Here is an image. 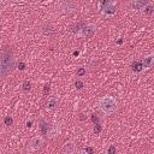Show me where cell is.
Instances as JSON below:
<instances>
[{
  "mask_svg": "<svg viewBox=\"0 0 154 154\" xmlns=\"http://www.w3.org/2000/svg\"><path fill=\"white\" fill-rule=\"evenodd\" d=\"M97 106H99L101 112H103L105 114L108 116V114H112L113 112H116V109H117V100L111 95H106V96H102L99 100Z\"/></svg>",
  "mask_w": 154,
  "mask_h": 154,
  "instance_id": "cell-1",
  "label": "cell"
},
{
  "mask_svg": "<svg viewBox=\"0 0 154 154\" xmlns=\"http://www.w3.org/2000/svg\"><path fill=\"white\" fill-rule=\"evenodd\" d=\"M13 66V58L10 51H4L0 54V77H5Z\"/></svg>",
  "mask_w": 154,
  "mask_h": 154,
  "instance_id": "cell-2",
  "label": "cell"
},
{
  "mask_svg": "<svg viewBox=\"0 0 154 154\" xmlns=\"http://www.w3.org/2000/svg\"><path fill=\"white\" fill-rule=\"evenodd\" d=\"M95 31H96V25L94 23H89L87 25H83L77 32V35L79 37H90L95 34Z\"/></svg>",
  "mask_w": 154,
  "mask_h": 154,
  "instance_id": "cell-3",
  "label": "cell"
},
{
  "mask_svg": "<svg viewBox=\"0 0 154 154\" xmlns=\"http://www.w3.org/2000/svg\"><path fill=\"white\" fill-rule=\"evenodd\" d=\"M45 143V140L42 136H35L29 141V149L30 150H37L40 149Z\"/></svg>",
  "mask_w": 154,
  "mask_h": 154,
  "instance_id": "cell-4",
  "label": "cell"
},
{
  "mask_svg": "<svg viewBox=\"0 0 154 154\" xmlns=\"http://www.w3.org/2000/svg\"><path fill=\"white\" fill-rule=\"evenodd\" d=\"M153 63H154V54H153V53H150L149 55L144 57V58H143V60L141 61V64H142V70H143V71H146V70L152 69Z\"/></svg>",
  "mask_w": 154,
  "mask_h": 154,
  "instance_id": "cell-5",
  "label": "cell"
},
{
  "mask_svg": "<svg viewBox=\"0 0 154 154\" xmlns=\"http://www.w3.org/2000/svg\"><path fill=\"white\" fill-rule=\"evenodd\" d=\"M116 12H117V6L114 5V2L111 4V5H108V6H106V7L101 11L102 16H105V17H112V16L116 14Z\"/></svg>",
  "mask_w": 154,
  "mask_h": 154,
  "instance_id": "cell-6",
  "label": "cell"
},
{
  "mask_svg": "<svg viewBox=\"0 0 154 154\" xmlns=\"http://www.w3.org/2000/svg\"><path fill=\"white\" fill-rule=\"evenodd\" d=\"M149 4L148 0H135L132 2V8L134 10H137V11H141V10H144V7Z\"/></svg>",
  "mask_w": 154,
  "mask_h": 154,
  "instance_id": "cell-7",
  "label": "cell"
},
{
  "mask_svg": "<svg viewBox=\"0 0 154 154\" xmlns=\"http://www.w3.org/2000/svg\"><path fill=\"white\" fill-rule=\"evenodd\" d=\"M38 130H40L41 135H43V136H48V132H49V125H48L43 119H41V120H40V125H38Z\"/></svg>",
  "mask_w": 154,
  "mask_h": 154,
  "instance_id": "cell-8",
  "label": "cell"
},
{
  "mask_svg": "<svg viewBox=\"0 0 154 154\" xmlns=\"http://www.w3.org/2000/svg\"><path fill=\"white\" fill-rule=\"evenodd\" d=\"M76 152V147H75V144L72 143V142H66L65 144H64V147H63V149H61V153H64V154H71V153H75Z\"/></svg>",
  "mask_w": 154,
  "mask_h": 154,
  "instance_id": "cell-9",
  "label": "cell"
},
{
  "mask_svg": "<svg viewBox=\"0 0 154 154\" xmlns=\"http://www.w3.org/2000/svg\"><path fill=\"white\" fill-rule=\"evenodd\" d=\"M57 105H58L57 99H55V97H49V99L47 100V102H46V108H47L48 111H53V109L57 107Z\"/></svg>",
  "mask_w": 154,
  "mask_h": 154,
  "instance_id": "cell-10",
  "label": "cell"
},
{
  "mask_svg": "<svg viewBox=\"0 0 154 154\" xmlns=\"http://www.w3.org/2000/svg\"><path fill=\"white\" fill-rule=\"evenodd\" d=\"M113 4V0H99V11L101 12L106 6Z\"/></svg>",
  "mask_w": 154,
  "mask_h": 154,
  "instance_id": "cell-11",
  "label": "cell"
},
{
  "mask_svg": "<svg viewBox=\"0 0 154 154\" xmlns=\"http://www.w3.org/2000/svg\"><path fill=\"white\" fill-rule=\"evenodd\" d=\"M132 71L134 72H142L143 70H142V64H141V61H135L134 64H132Z\"/></svg>",
  "mask_w": 154,
  "mask_h": 154,
  "instance_id": "cell-12",
  "label": "cell"
},
{
  "mask_svg": "<svg viewBox=\"0 0 154 154\" xmlns=\"http://www.w3.org/2000/svg\"><path fill=\"white\" fill-rule=\"evenodd\" d=\"M5 125H7V126H10V125H12V123H13V119L10 117V116H7L6 118H5Z\"/></svg>",
  "mask_w": 154,
  "mask_h": 154,
  "instance_id": "cell-13",
  "label": "cell"
},
{
  "mask_svg": "<svg viewBox=\"0 0 154 154\" xmlns=\"http://www.w3.org/2000/svg\"><path fill=\"white\" fill-rule=\"evenodd\" d=\"M100 131H101V126H100V124L95 123V125H94V132H95L96 135H99V134H100Z\"/></svg>",
  "mask_w": 154,
  "mask_h": 154,
  "instance_id": "cell-14",
  "label": "cell"
},
{
  "mask_svg": "<svg viewBox=\"0 0 154 154\" xmlns=\"http://www.w3.org/2000/svg\"><path fill=\"white\" fill-rule=\"evenodd\" d=\"M30 85H31L30 82H29V81H25V82L23 83V89H24V90H29V89H30Z\"/></svg>",
  "mask_w": 154,
  "mask_h": 154,
  "instance_id": "cell-15",
  "label": "cell"
},
{
  "mask_svg": "<svg viewBox=\"0 0 154 154\" xmlns=\"http://www.w3.org/2000/svg\"><path fill=\"white\" fill-rule=\"evenodd\" d=\"M116 150H117V149H116V147H114V146H111V147L108 148L107 153H108V154H112V153H116Z\"/></svg>",
  "mask_w": 154,
  "mask_h": 154,
  "instance_id": "cell-16",
  "label": "cell"
},
{
  "mask_svg": "<svg viewBox=\"0 0 154 154\" xmlns=\"http://www.w3.org/2000/svg\"><path fill=\"white\" fill-rule=\"evenodd\" d=\"M75 85H76V88H77V89H81V88L83 87V83H82L81 81H77V82L75 83Z\"/></svg>",
  "mask_w": 154,
  "mask_h": 154,
  "instance_id": "cell-17",
  "label": "cell"
},
{
  "mask_svg": "<svg viewBox=\"0 0 154 154\" xmlns=\"http://www.w3.org/2000/svg\"><path fill=\"white\" fill-rule=\"evenodd\" d=\"M25 125H26V128H28V129H31V126H32V120H31V119H30V120L28 119V120H26V123H25Z\"/></svg>",
  "mask_w": 154,
  "mask_h": 154,
  "instance_id": "cell-18",
  "label": "cell"
},
{
  "mask_svg": "<svg viewBox=\"0 0 154 154\" xmlns=\"http://www.w3.org/2000/svg\"><path fill=\"white\" fill-rule=\"evenodd\" d=\"M84 73H85V70L84 69H79L78 72H77V76H83Z\"/></svg>",
  "mask_w": 154,
  "mask_h": 154,
  "instance_id": "cell-19",
  "label": "cell"
},
{
  "mask_svg": "<svg viewBox=\"0 0 154 154\" xmlns=\"http://www.w3.org/2000/svg\"><path fill=\"white\" fill-rule=\"evenodd\" d=\"M13 2H24L25 0H12Z\"/></svg>",
  "mask_w": 154,
  "mask_h": 154,
  "instance_id": "cell-20",
  "label": "cell"
},
{
  "mask_svg": "<svg viewBox=\"0 0 154 154\" xmlns=\"http://www.w3.org/2000/svg\"><path fill=\"white\" fill-rule=\"evenodd\" d=\"M1 1H2V0H0V2H1Z\"/></svg>",
  "mask_w": 154,
  "mask_h": 154,
  "instance_id": "cell-21",
  "label": "cell"
},
{
  "mask_svg": "<svg viewBox=\"0 0 154 154\" xmlns=\"http://www.w3.org/2000/svg\"><path fill=\"white\" fill-rule=\"evenodd\" d=\"M0 136H1V134H0Z\"/></svg>",
  "mask_w": 154,
  "mask_h": 154,
  "instance_id": "cell-22",
  "label": "cell"
}]
</instances>
